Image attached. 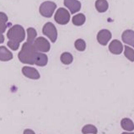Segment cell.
Here are the masks:
<instances>
[{"instance_id": "e0dca14e", "label": "cell", "mask_w": 134, "mask_h": 134, "mask_svg": "<svg viewBox=\"0 0 134 134\" xmlns=\"http://www.w3.org/2000/svg\"><path fill=\"white\" fill-rule=\"evenodd\" d=\"M86 21V18L84 15L79 14L74 16L72 19L73 24L77 26H80L84 24Z\"/></svg>"}, {"instance_id": "9a60e30c", "label": "cell", "mask_w": 134, "mask_h": 134, "mask_svg": "<svg viewBox=\"0 0 134 134\" xmlns=\"http://www.w3.org/2000/svg\"><path fill=\"white\" fill-rule=\"evenodd\" d=\"M121 125L124 130L128 131H132L134 130V124L133 121L128 118L122 119L121 121Z\"/></svg>"}, {"instance_id": "3957f363", "label": "cell", "mask_w": 134, "mask_h": 134, "mask_svg": "<svg viewBox=\"0 0 134 134\" xmlns=\"http://www.w3.org/2000/svg\"><path fill=\"white\" fill-rule=\"evenodd\" d=\"M57 5L53 2L46 1L41 5L40 12L41 14L47 18H50L52 16Z\"/></svg>"}, {"instance_id": "8fae6325", "label": "cell", "mask_w": 134, "mask_h": 134, "mask_svg": "<svg viewBox=\"0 0 134 134\" xmlns=\"http://www.w3.org/2000/svg\"><path fill=\"white\" fill-rule=\"evenodd\" d=\"M121 37L124 43L134 48V31L131 30H125L122 34Z\"/></svg>"}, {"instance_id": "cb8c5ba5", "label": "cell", "mask_w": 134, "mask_h": 134, "mask_svg": "<svg viewBox=\"0 0 134 134\" xmlns=\"http://www.w3.org/2000/svg\"><path fill=\"white\" fill-rule=\"evenodd\" d=\"M4 41V37L2 34H1V43H2Z\"/></svg>"}, {"instance_id": "2e32d148", "label": "cell", "mask_w": 134, "mask_h": 134, "mask_svg": "<svg viewBox=\"0 0 134 134\" xmlns=\"http://www.w3.org/2000/svg\"><path fill=\"white\" fill-rule=\"evenodd\" d=\"M8 21V18L6 14L3 12L0 13V32L1 34L4 33L7 28L8 25L7 24Z\"/></svg>"}, {"instance_id": "30bf717a", "label": "cell", "mask_w": 134, "mask_h": 134, "mask_svg": "<svg viewBox=\"0 0 134 134\" xmlns=\"http://www.w3.org/2000/svg\"><path fill=\"white\" fill-rule=\"evenodd\" d=\"M110 52L114 54L119 55L123 51V46L122 43L118 40H113L109 46Z\"/></svg>"}, {"instance_id": "ba28073f", "label": "cell", "mask_w": 134, "mask_h": 134, "mask_svg": "<svg viewBox=\"0 0 134 134\" xmlns=\"http://www.w3.org/2000/svg\"><path fill=\"white\" fill-rule=\"evenodd\" d=\"M22 72L24 76L30 79L38 80L40 78V75L39 72L33 67L24 66L22 69Z\"/></svg>"}, {"instance_id": "7a4b0ae2", "label": "cell", "mask_w": 134, "mask_h": 134, "mask_svg": "<svg viewBox=\"0 0 134 134\" xmlns=\"http://www.w3.org/2000/svg\"><path fill=\"white\" fill-rule=\"evenodd\" d=\"M7 36L9 40L20 43L25 40V32L21 26L15 25L9 30Z\"/></svg>"}, {"instance_id": "8992f818", "label": "cell", "mask_w": 134, "mask_h": 134, "mask_svg": "<svg viewBox=\"0 0 134 134\" xmlns=\"http://www.w3.org/2000/svg\"><path fill=\"white\" fill-rule=\"evenodd\" d=\"M34 45L38 51L43 52H47L51 49V44L49 41L43 37L37 38Z\"/></svg>"}, {"instance_id": "5b68a950", "label": "cell", "mask_w": 134, "mask_h": 134, "mask_svg": "<svg viewBox=\"0 0 134 134\" xmlns=\"http://www.w3.org/2000/svg\"><path fill=\"white\" fill-rule=\"evenodd\" d=\"M43 33L44 35L49 38L52 43H54L58 37V32L56 27L52 23L48 22L43 27Z\"/></svg>"}, {"instance_id": "7402d4cb", "label": "cell", "mask_w": 134, "mask_h": 134, "mask_svg": "<svg viewBox=\"0 0 134 134\" xmlns=\"http://www.w3.org/2000/svg\"><path fill=\"white\" fill-rule=\"evenodd\" d=\"M74 46L77 51H83L86 48V43L83 40L81 39H78L75 41Z\"/></svg>"}, {"instance_id": "9c48e42d", "label": "cell", "mask_w": 134, "mask_h": 134, "mask_svg": "<svg viewBox=\"0 0 134 134\" xmlns=\"http://www.w3.org/2000/svg\"><path fill=\"white\" fill-rule=\"evenodd\" d=\"M64 3L72 14L80 11L81 8V4L77 0H64Z\"/></svg>"}, {"instance_id": "603a6c76", "label": "cell", "mask_w": 134, "mask_h": 134, "mask_svg": "<svg viewBox=\"0 0 134 134\" xmlns=\"http://www.w3.org/2000/svg\"><path fill=\"white\" fill-rule=\"evenodd\" d=\"M7 45L13 51H15L18 49L20 46V43L9 40L8 42Z\"/></svg>"}, {"instance_id": "277c9868", "label": "cell", "mask_w": 134, "mask_h": 134, "mask_svg": "<svg viewBox=\"0 0 134 134\" xmlns=\"http://www.w3.org/2000/svg\"><path fill=\"white\" fill-rule=\"evenodd\" d=\"M70 15L67 10L63 8H59L54 16L55 21L59 25L67 24L70 20Z\"/></svg>"}, {"instance_id": "44dd1931", "label": "cell", "mask_w": 134, "mask_h": 134, "mask_svg": "<svg viewBox=\"0 0 134 134\" xmlns=\"http://www.w3.org/2000/svg\"><path fill=\"white\" fill-rule=\"evenodd\" d=\"M82 132L83 134H97L98 130L95 126L92 125H87L83 127L82 129Z\"/></svg>"}, {"instance_id": "52a82bcc", "label": "cell", "mask_w": 134, "mask_h": 134, "mask_svg": "<svg viewBox=\"0 0 134 134\" xmlns=\"http://www.w3.org/2000/svg\"><path fill=\"white\" fill-rule=\"evenodd\" d=\"M112 38L111 32L106 29L102 30L99 31L97 35L98 42L101 45L105 46Z\"/></svg>"}, {"instance_id": "ac0fdd59", "label": "cell", "mask_w": 134, "mask_h": 134, "mask_svg": "<svg viewBox=\"0 0 134 134\" xmlns=\"http://www.w3.org/2000/svg\"><path fill=\"white\" fill-rule=\"evenodd\" d=\"M61 62L65 65H68L71 64L73 61V57L70 53L64 52L63 53L60 57Z\"/></svg>"}, {"instance_id": "5bb4252c", "label": "cell", "mask_w": 134, "mask_h": 134, "mask_svg": "<svg viewBox=\"0 0 134 134\" xmlns=\"http://www.w3.org/2000/svg\"><path fill=\"white\" fill-rule=\"evenodd\" d=\"M95 7L99 13L105 12L109 8V4L106 0H97L96 1Z\"/></svg>"}, {"instance_id": "7c38bea8", "label": "cell", "mask_w": 134, "mask_h": 134, "mask_svg": "<svg viewBox=\"0 0 134 134\" xmlns=\"http://www.w3.org/2000/svg\"><path fill=\"white\" fill-rule=\"evenodd\" d=\"M13 58V54L4 46L0 47V60L7 62Z\"/></svg>"}, {"instance_id": "4fadbf2b", "label": "cell", "mask_w": 134, "mask_h": 134, "mask_svg": "<svg viewBox=\"0 0 134 134\" xmlns=\"http://www.w3.org/2000/svg\"><path fill=\"white\" fill-rule=\"evenodd\" d=\"M48 61V58L47 55L38 52L35 57L34 63L38 66H44L47 65Z\"/></svg>"}, {"instance_id": "ffe728a7", "label": "cell", "mask_w": 134, "mask_h": 134, "mask_svg": "<svg viewBox=\"0 0 134 134\" xmlns=\"http://www.w3.org/2000/svg\"><path fill=\"white\" fill-rule=\"evenodd\" d=\"M125 56L131 62H134V50L128 46L125 45Z\"/></svg>"}, {"instance_id": "d6986e66", "label": "cell", "mask_w": 134, "mask_h": 134, "mask_svg": "<svg viewBox=\"0 0 134 134\" xmlns=\"http://www.w3.org/2000/svg\"><path fill=\"white\" fill-rule=\"evenodd\" d=\"M27 42L30 43H34V40L37 36V33L35 29L33 28H29L27 29Z\"/></svg>"}, {"instance_id": "6da1fadb", "label": "cell", "mask_w": 134, "mask_h": 134, "mask_svg": "<svg viewBox=\"0 0 134 134\" xmlns=\"http://www.w3.org/2000/svg\"><path fill=\"white\" fill-rule=\"evenodd\" d=\"M38 52L34 45L26 42L24 43L22 47L21 50L18 55L19 59L23 64L34 65L35 57Z\"/></svg>"}]
</instances>
